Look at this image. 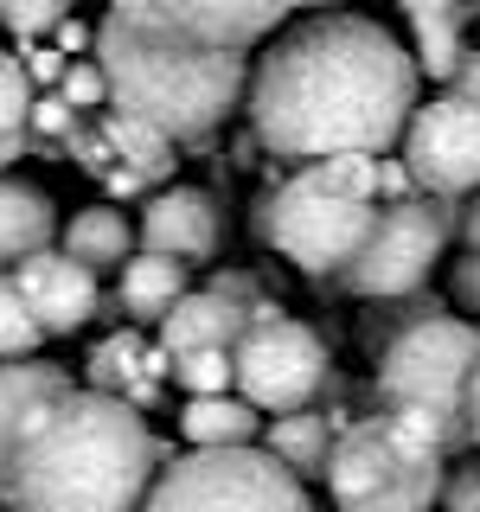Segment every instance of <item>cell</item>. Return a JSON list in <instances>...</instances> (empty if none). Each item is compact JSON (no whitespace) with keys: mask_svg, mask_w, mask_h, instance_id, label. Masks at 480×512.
I'll return each mask as SVG.
<instances>
[{"mask_svg":"<svg viewBox=\"0 0 480 512\" xmlns=\"http://www.w3.org/2000/svg\"><path fill=\"white\" fill-rule=\"evenodd\" d=\"M416 58L365 13H314L250 71L244 109L276 160L391 154L416 116Z\"/></svg>","mask_w":480,"mask_h":512,"instance_id":"cell-1","label":"cell"},{"mask_svg":"<svg viewBox=\"0 0 480 512\" xmlns=\"http://www.w3.org/2000/svg\"><path fill=\"white\" fill-rule=\"evenodd\" d=\"M160 474V442L128 397L71 384L0 474L13 512H141Z\"/></svg>","mask_w":480,"mask_h":512,"instance_id":"cell-2","label":"cell"},{"mask_svg":"<svg viewBox=\"0 0 480 512\" xmlns=\"http://www.w3.org/2000/svg\"><path fill=\"white\" fill-rule=\"evenodd\" d=\"M90 58L103 64L109 103L122 116L160 128L167 141H205L218 135L224 116L244 103L250 90V52H205V45H180L141 32L103 13L96 20V45Z\"/></svg>","mask_w":480,"mask_h":512,"instance_id":"cell-3","label":"cell"},{"mask_svg":"<svg viewBox=\"0 0 480 512\" xmlns=\"http://www.w3.org/2000/svg\"><path fill=\"white\" fill-rule=\"evenodd\" d=\"M480 365V327L455 314H416L378 352V397L391 416L423 429L442 455L468 448V384Z\"/></svg>","mask_w":480,"mask_h":512,"instance_id":"cell-4","label":"cell"},{"mask_svg":"<svg viewBox=\"0 0 480 512\" xmlns=\"http://www.w3.org/2000/svg\"><path fill=\"white\" fill-rule=\"evenodd\" d=\"M448 455L404 416H359L333 436L327 493L333 512H429L442 506Z\"/></svg>","mask_w":480,"mask_h":512,"instance_id":"cell-5","label":"cell"},{"mask_svg":"<svg viewBox=\"0 0 480 512\" xmlns=\"http://www.w3.org/2000/svg\"><path fill=\"white\" fill-rule=\"evenodd\" d=\"M141 512H320L308 480L269 448H192L154 474Z\"/></svg>","mask_w":480,"mask_h":512,"instance_id":"cell-6","label":"cell"},{"mask_svg":"<svg viewBox=\"0 0 480 512\" xmlns=\"http://www.w3.org/2000/svg\"><path fill=\"white\" fill-rule=\"evenodd\" d=\"M372 224H378L372 199L333 192L314 167L288 173V180L276 192H263V205H256V237H263L282 263H295L301 276H333V282H340L352 269V256L365 250Z\"/></svg>","mask_w":480,"mask_h":512,"instance_id":"cell-7","label":"cell"},{"mask_svg":"<svg viewBox=\"0 0 480 512\" xmlns=\"http://www.w3.org/2000/svg\"><path fill=\"white\" fill-rule=\"evenodd\" d=\"M231 365H237V397L244 404H256L263 416H288V410H308L314 391L327 384V340L263 301L244 327V340L231 346Z\"/></svg>","mask_w":480,"mask_h":512,"instance_id":"cell-8","label":"cell"},{"mask_svg":"<svg viewBox=\"0 0 480 512\" xmlns=\"http://www.w3.org/2000/svg\"><path fill=\"white\" fill-rule=\"evenodd\" d=\"M442 244H448V212L436 199H391L340 282L365 301H404L442 263Z\"/></svg>","mask_w":480,"mask_h":512,"instance_id":"cell-9","label":"cell"},{"mask_svg":"<svg viewBox=\"0 0 480 512\" xmlns=\"http://www.w3.org/2000/svg\"><path fill=\"white\" fill-rule=\"evenodd\" d=\"M295 7H308V0H109L116 20L180 45H205V52H250Z\"/></svg>","mask_w":480,"mask_h":512,"instance_id":"cell-10","label":"cell"},{"mask_svg":"<svg viewBox=\"0 0 480 512\" xmlns=\"http://www.w3.org/2000/svg\"><path fill=\"white\" fill-rule=\"evenodd\" d=\"M397 148H404L410 180L429 199H468V192H480V103L455 90L416 103Z\"/></svg>","mask_w":480,"mask_h":512,"instance_id":"cell-11","label":"cell"},{"mask_svg":"<svg viewBox=\"0 0 480 512\" xmlns=\"http://www.w3.org/2000/svg\"><path fill=\"white\" fill-rule=\"evenodd\" d=\"M13 282H20L32 320L45 327V340H58V333H84L96 320V269L71 263L64 250L26 256V263L13 269Z\"/></svg>","mask_w":480,"mask_h":512,"instance_id":"cell-12","label":"cell"},{"mask_svg":"<svg viewBox=\"0 0 480 512\" xmlns=\"http://www.w3.org/2000/svg\"><path fill=\"white\" fill-rule=\"evenodd\" d=\"M218 237H224V212L199 186H167L141 212V250L173 256V263H212Z\"/></svg>","mask_w":480,"mask_h":512,"instance_id":"cell-13","label":"cell"},{"mask_svg":"<svg viewBox=\"0 0 480 512\" xmlns=\"http://www.w3.org/2000/svg\"><path fill=\"white\" fill-rule=\"evenodd\" d=\"M256 308H263V301L250 295V282L186 288V295L173 301V314L160 320V346H167V359L199 352V346H237V340H244V327L256 320Z\"/></svg>","mask_w":480,"mask_h":512,"instance_id":"cell-14","label":"cell"},{"mask_svg":"<svg viewBox=\"0 0 480 512\" xmlns=\"http://www.w3.org/2000/svg\"><path fill=\"white\" fill-rule=\"evenodd\" d=\"M64 391H71V372H64V365H45V359H7L0 365V474H7L13 448L26 442V429L39 423Z\"/></svg>","mask_w":480,"mask_h":512,"instance_id":"cell-15","label":"cell"},{"mask_svg":"<svg viewBox=\"0 0 480 512\" xmlns=\"http://www.w3.org/2000/svg\"><path fill=\"white\" fill-rule=\"evenodd\" d=\"M410 20V39H416V71H429L436 84L455 77V64L468 58V26L480 13V0H397Z\"/></svg>","mask_w":480,"mask_h":512,"instance_id":"cell-16","label":"cell"},{"mask_svg":"<svg viewBox=\"0 0 480 512\" xmlns=\"http://www.w3.org/2000/svg\"><path fill=\"white\" fill-rule=\"evenodd\" d=\"M52 231H58V218L39 186L0 180V276H13L26 256L52 250Z\"/></svg>","mask_w":480,"mask_h":512,"instance_id":"cell-17","label":"cell"},{"mask_svg":"<svg viewBox=\"0 0 480 512\" xmlns=\"http://www.w3.org/2000/svg\"><path fill=\"white\" fill-rule=\"evenodd\" d=\"M135 224H128V212H116V205H84L71 224H64V256L84 269H122L128 256H135Z\"/></svg>","mask_w":480,"mask_h":512,"instance_id":"cell-18","label":"cell"},{"mask_svg":"<svg viewBox=\"0 0 480 512\" xmlns=\"http://www.w3.org/2000/svg\"><path fill=\"white\" fill-rule=\"evenodd\" d=\"M256 429H263V410L244 404L237 391L186 397V410H180V436H186L192 448H250Z\"/></svg>","mask_w":480,"mask_h":512,"instance_id":"cell-19","label":"cell"},{"mask_svg":"<svg viewBox=\"0 0 480 512\" xmlns=\"http://www.w3.org/2000/svg\"><path fill=\"white\" fill-rule=\"evenodd\" d=\"M333 436L340 429L327 423L320 410H288V416H276L269 423V436H263V448L282 461L288 474H301V480H327V455H333Z\"/></svg>","mask_w":480,"mask_h":512,"instance_id":"cell-20","label":"cell"},{"mask_svg":"<svg viewBox=\"0 0 480 512\" xmlns=\"http://www.w3.org/2000/svg\"><path fill=\"white\" fill-rule=\"evenodd\" d=\"M180 295H186V263L154 256V250H141V256H128V263H122V308L135 314V320H154V327H160Z\"/></svg>","mask_w":480,"mask_h":512,"instance_id":"cell-21","label":"cell"},{"mask_svg":"<svg viewBox=\"0 0 480 512\" xmlns=\"http://www.w3.org/2000/svg\"><path fill=\"white\" fill-rule=\"evenodd\" d=\"M32 77L13 52H0V167L32 148Z\"/></svg>","mask_w":480,"mask_h":512,"instance_id":"cell-22","label":"cell"},{"mask_svg":"<svg viewBox=\"0 0 480 512\" xmlns=\"http://www.w3.org/2000/svg\"><path fill=\"white\" fill-rule=\"evenodd\" d=\"M103 141H109L116 160H128V173H141V180H160V173L173 167V141L160 135V128H148V122L122 116V109L103 122Z\"/></svg>","mask_w":480,"mask_h":512,"instance_id":"cell-23","label":"cell"},{"mask_svg":"<svg viewBox=\"0 0 480 512\" xmlns=\"http://www.w3.org/2000/svg\"><path fill=\"white\" fill-rule=\"evenodd\" d=\"M173 384H180L186 397H218V391H237L231 346H199V352H180V359H173Z\"/></svg>","mask_w":480,"mask_h":512,"instance_id":"cell-24","label":"cell"},{"mask_svg":"<svg viewBox=\"0 0 480 512\" xmlns=\"http://www.w3.org/2000/svg\"><path fill=\"white\" fill-rule=\"evenodd\" d=\"M39 340H45V327L32 320L20 282L0 276V359H32V352H39Z\"/></svg>","mask_w":480,"mask_h":512,"instance_id":"cell-25","label":"cell"},{"mask_svg":"<svg viewBox=\"0 0 480 512\" xmlns=\"http://www.w3.org/2000/svg\"><path fill=\"white\" fill-rule=\"evenodd\" d=\"M58 20H71V0H0V26L20 39H45L58 32Z\"/></svg>","mask_w":480,"mask_h":512,"instance_id":"cell-26","label":"cell"},{"mask_svg":"<svg viewBox=\"0 0 480 512\" xmlns=\"http://www.w3.org/2000/svg\"><path fill=\"white\" fill-rule=\"evenodd\" d=\"M58 96L71 109H103L109 103V84H103V64L96 58H84V64H71V71L58 77Z\"/></svg>","mask_w":480,"mask_h":512,"instance_id":"cell-27","label":"cell"},{"mask_svg":"<svg viewBox=\"0 0 480 512\" xmlns=\"http://www.w3.org/2000/svg\"><path fill=\"white\" fill-rule=\"evenodd\" d=\"M442 512H480V455L448 468V480H442Z\"/></svg>","mask_w":480,"mask_h":512,"instance_id":"cell-28","label":"cell"},{"mask_svg":"<svg viewBox=\"0 0 480 512\" xmlns=\"http://www.w3.org/2000/svg\"><path fill=\"white\" fill-rule=\"evenodd\" d=\"M448 301H455L461 314H480V250H468L448 269Z\"/></svg>","mask_w":480,"mask_h":512,"instance_id":"cell-29","label":"cell"},{"mask_svg":"<svg viewBox=\"0 0 480 512\" xmlns=\"http://www.w3.org/2000/svg\"><path fill=\"white\" fill-rule=\"evenodd\" d=\"M71 122H77V109L64 96H39L32 103V135H71Z\"/></svg>","mask_w":480,"mask_h":512,"instance_id":"cell-30","label":"cell"},{"mask_svg":"<svg viewBox=\"0 0 480 512\" xmlns=\"http://www.w3.org/2000/svg\"><path fill=\"white\" fill-rule=\"evenodd\" d=\"M64 71H71V64H64L58 45H39V52H26V77H32V90H39V84H58Z\"/></svg>","mask_w":480,"mask_h":512,"instance_id":"cell-31","label":"cell"},{"mask_svg":"<svg viewBox=\"0 0 480 512\" xmlns=\"http://www.w3.org/2000/svg\"><path fill=\"white\" fill-rule=\"evenodd\" d=\"M448 90L455 96H468V103H480V52H468L455 64V77H448Z\"/></svg>","mask_w":480,"mask_h":512,"instance_id":"cell-32","label":"cell"},{"mask_svg":"<svg viewBox=\"0 0 480 512\" xmlns=\"http://www.w3.org/2000/svg\"><path fill=\"white\" fill-rule=\"evenodd\" d=\"M84 45H96V26H84V20H58V52H64V58L84 52Z\"/></svg>","mask_w":480,"mask_h":512,"instance_id":"cell-33","label":"cell"},{"mask_svg":"<svg viewBox=\"0 0 480 512\" xmlns=\"http://www.w3.org/2000/svg\"><path fill=\"white\" fill-rule=\"evenodd\" d=\"M455 237L468 250H480V192H468V205H461V218H455Z\"/></svg>","mask_w":480,"mask_h":512,"instance_id":"cell-34","label":"cell"},{"mask_svg":"<svg viewBox=\"0 0 480 512\" xmlns=\"http://www.w3.org/2000/svg\"><path fill=\"white\" fill-rule=\"evenodd\" d=\"M468 448H480V365H474V384H468Z\"/></svg>","mask_w":480,"mask_h":512,"instance_id":"cell-35","label":"cell"},{"mask_svg":"<svg viewBox=\"0 0 480 512\" xmlns=\"http://www.w3.org/2000/svg\"><path fill=\"white\" fill-rule=\"evenodd\" d=\"M308 7H327V0H308Z\"/></svg>","mask_w":480,"mask_h":512,"instance_id":"cell-36","label":"cell"}]
</instances>
